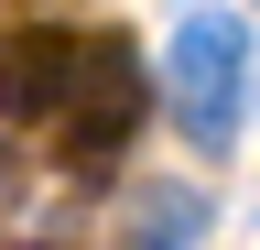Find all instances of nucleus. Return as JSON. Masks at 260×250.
<instances>
[{"label": "nucleus", "mask_w": 260, "mask_h": 250, "mask_svg": "<svg viewBox=\"0 0 260 250\" xmlns=\"http://www.w3.org/2000/svg\"><path fill=\"white\" fill-rule=\"evenodd\" d=\"M239 76H249V22L239 11H184L174 22V120H184V142H206V152L239 142Z\"/></svg>", "instance_id": "1"}, {"label": "nucleus", "mask_w": 260, "mask_h": 250, "mask_svg": "<svg viewBox=\"0 0 260 250\" xmlns=\"http://www.w3.org/2000/svg\"><path fill=\"white\" fill-rule=\"evenodd\" d=\"M130 131H141V54H130L119 33H87V66H76V87H65L54 142L76 152V163H109Z\"/></svg>", "instance_id": "2"}, {"label": "nucleus", "mask_w": 260, "mask_h": 250, "mask_svg": "<svg viewBox=\"0 0 260 250\" xmlns=\"http://www.w3.org/2000/svg\"><path fill=\"white\" fill-rule=\"evenodd\" d=\"M76 66H87V33H65V22H0V109L11 120H65Z\"/></svg>", "instance_id": "3"}, {"label": "nucleus", "mask_w": 260, "mask_h": 250, "mask_svg": "<svg viewBox=\"0 0 260 250\" xmlns=\"http://www.w3.org/2000/svg\"><path fill=\"white\" fill-rule=\"evenodd\" d=\"M206 239V196L195 185H141L130 196V250H195Z\"/></svg>", "instance_id": "4"}]
</instances>
